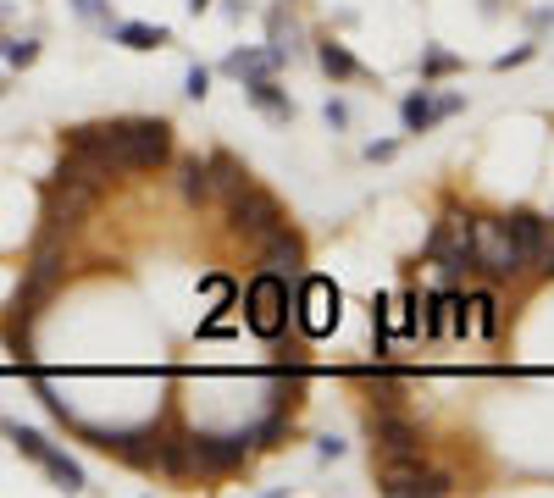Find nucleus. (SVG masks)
Instances as JSON below:
<instances>
[{
  "mask_svg": "<svg viewBox=\"0 0 554 498\" xmlns=\"http://www.w3.org/2000/svg\"><path fill=\"white\" fill-rule=\"evenodd\" d=\"M239 305H244V327H250L261 344H277V338L289 332V316H294V288L272 272H255L250 288L239 294Z\"/></svg>",
  "mask_w": 554,
  "mask_h": 498,
  "instance_id": "obj_1",
  "label": "nucleus"
},
{
  "mask_svg": "<svg viewBox=\"0 0 554 498\" xmlns=\"http://www.w3.org/2000/svg\"><path fill=\"white\" fill-rule=\"evenodd\" d=\"M183 454H189V476H228L255 460L250 427L239 432H183Z\"/></svg>",
  "mask_w": 554,
  "mask_h": 498,
  "instance_id": "obj_2",
  "label": "nucleus"
},
{
  "mask_svg": "<svg viewBox=\"0 0 554 498\" xmlns=\"http://www.w3.org/2000/svg\"><path fill=\"white\" fill-rule=\"evenodd\" d=\"M222 211H228V227L244 238V244H261V238H272L277 227H289V211H283L255 178L244 183V189H233L228 200H222Z\"/></svg>",
  "mask_w": 554,
  "mask_h": 498,
  "instance_id": "obj_3",
  "label": "nucleus"
},
{
  "mask_svg": "<svg viewBox=\"0 0 554 498\" xmlns=\"http://www.w3.org/2000/svg\"><path fill=\"white\" fill-rule=\"evenodd\" d=\"M172 161V122L167 117H128L122 122V178L133 172H156V166Z\"/></svg>",
  "mask_w": 554,
  "mask_h": 498,
  "instance_id": "obj_4",
  "label": "nucleus"
},
{
  "mask_svg": "<svg viewBox=\"0 0 554 498\" xmlns=\"http://www.w3.org/2000/svg\"><path fill=\"white\" fill-rule=\"evenodd\" d=\"M377 493H388V498H444V493H455V476L427 465L422 454L377 460Z\"/></svg>",
  "mask_w": 554,
  "mask_h": 498,
  "instance_id": "obj_5",
  "label": "nucleus"
},
{
  "mask_svg": "<svg viewBox=\"0 0 554 498\" xmlns=\"http://www.w3.org/2000/svg\"><path fill=\"white\" fill-rule=\"evenodd\" d=\"M73 432L84 443H95L100 454H117L122 465H133V471H156L161 427H95V421H84V415H78Z\"/></svg>",
  "mask_w": 554,
  "mask_h": 498,
  "instance_id": "obj_6",
  "label": "nucleus"
},
{
  "mask_svg": "<svg viewBox=\"0 0 554 498\" xmlns=\"http://www.w3.org/2000/svg\"><path fill=\"white\" fill-rule=\"evenodd\" d=\"M338 283L322 272H305L300 283H294V321L305 327V338H327V332L338 327Z\"/></svg>",
  "mask_w": 554,
  "mask_h": 498,
  "instance_id": "obj_7",
  "label": "nucleus"
},
{
  "mask_svg": "<svg viewBox=\"0 0 554 498\" xmlns=\"http://www.w3.org/2000/svg\"><path fill=\"white\" fill-rule=\"evenodd\" d=\"M0 432L17 443V454H28V460L39 465V471L50 476L56 487H67V493H84V465L78 460H67L61 449H50V438L45 432H34V427H17V421H0Z\"/></svg>",
  "mask_w": 554,
  "mask_h": 498,
  "instance_id": "obj_8",
  "label": "nucleus"
},
{
  "mask_svg": "<svg viewBox=\"0 0 554 498\" xmlns=\"http://www.w3.org/2000/svg\"><path fill=\"white\" fill-rule=\"evenodd\" d=\"M100 194L95 189H73V183H39V222H45V233H73L78 222H89V211H95Z\"/></svg>",
  "mask_w": 554,
  "mask_h": 498,
  "instance_id": "obj_9",
  "label": "nucleus"
},
{
  "mask_svg": "<svg viewBox=\"0 0 554 498\" xmlns=\"http://www.w3.org/2000/svg\"><path fill=\"white\" fill-rule=\"evenodd\" d=\"M366 438H372L377 460H405V454H422V427H416L405 410H372V415H366Z\"/></svg>",
  "mask_w": 554,
  "mask_h": 498,
  "instance_id": "obj_10",
  "label": "nucleus"
},
{
  "mask_svg": "<svg viewBox=\"0 0 554 498\" xmlns=\"http://www.w3.org/2000/svg\"><path fill=\"white\" fill-rule=\"evenodd\" d=\"M471 249H477V272L488 277V283H505V277L527 272V261H521V249L510 244V233L494 222H477V233H471Z\"/></svg>",
  "mask_w": 554,
  "mask_h": 498,
  "instance_id": "obj_11",
  "label": "nucleus"
},
{
  "mask_svg": "<svg viewBox=\"0 0 554 498\" xmlns=\"http://www.w3.org/2000/svg\"><path fill=\"white\" fill-rule=\"evenodd\" d=\"M261 272H272V277H283V283H300L305 277V238L294 233V227H277L272 238H261Z\"/></svg>",
  "mask_w": 554,
  "mask_h": 498,
  "instance_id": "obj_12",
  "label": "nucleus"
},
{
  "mask_svg": "<svg viewBox=\"0 0 554 498\" xmlns=\"http://www.w3.org/2000/svg\"><path fill=\"white\" fill-rule=\"evenodd\" d=\"M23 283L45 288V294H56V288L67 283V244H61V233H39L34 238V255H28V266H23Z\"/></svg>",
  "mask_w": 554,
  "mask_h": 498,
  "instance_id": "obj_13",
  "label": "nucleus"
},
{
  "mask_svg": "<svg viewBox=\"0 0 554 498\" xmlns=\"http://www.w3.org/2000/svg\"><path fill=\"white\" fill-rule=\"evenodd\" d=\"M460 106H466L460 95H433V89H416V95L399 100V122H405V133H427V128H438L444 117H455Z\"/></svg>",
  "mask_w": 554,
  "mask_h": 498,
  "instance_id": "obj_14",
  "label": "nucleus"
},
{
  "mask_svg": "<svg viewBox=\"0 0 554 498\" xmlns=\"http://www.w3.org/2000/svg\"><path fill=\"white\" fill-rule=\"evenodd\" d=\"M499 227H505L510 233V244L521 249V261H538V249H543V233H549V216H538V211H527V205H521V211H505L499 216Z\"/></svg>",
  "mask_w": 554,
  "mask_h": 498,
  "instance_id": "obj_15",
  "label": "nucleus"
},
{
  "mask_svg": "<svg viewBox=\"0 0 554 498\" xmlns=\"http://www.w3.org/2000/svg\"><path fill=\"white\" fill-rule=\"evenodd\" d=\"M178 194H183V205H211V200H217L211 166H205L200 155H183V161H178Z\"/></svg>",
  "mask_w": 554,
  "mask_h": 498,
  "instance_id": "obj_16",
  "label": "nucleus"
},
{
  "mask_svg": "<svg viewBox=\"0 0 554 498\" xmlns=\"http://www.w3.org/2000/svg\"><path fill=\"white\" fill-rule=\"evenodd\" d=\"M244 95H250V106H261L272 122H294V100L277 89L272 72H266V78H244Z\"/></svg>",
  "mask_w": 554,
  "mask_h": 498,
  "instance_id": "obj_17",
  "label": "nucleus"
},
{
  "mask_svg": "<svg viewBox=\"0 0 554 498\" xmlns=\"http://www.w3.org/2000/svg\"><path fill=\"white\" fill-rule=\"evenodd\" d=\"M205 166H211V183H217V200H228L233 189H244V183H250V166H244L233 150H211V155H205Z\"/></svg>",
  "mask_w": 554,
  "mask_h": 498,
  "instance_id": "obj_18",
  "label": "nucleus"
},
{
  "mask_svg": "<svg viewBox=\"0 0 554 498\" xmlns=\"http://www.w3.org/2000/svg\"><path fill=\"white\" fill-rule=\"evenodd\" d=\"M111 39L128 45V50H161V45H172V28H161V23H111Z\"/></svg>",
  "mask_w": 554,
  "mask_h": 498,
  "instance_id": "obj_19",
  "label": "nucleus"
},
{
  "mask_svg": "<svg viewBox=\"0 0 554 498\" xmlns=\"http://www.w3.org/2000/svg\"><path fill=\"white\" fill-rule=\"evenodd\" d=\"M499 327H505V321H499V294H494V288H477V294H471V332L494 344Z\"/></svg>",
  "mask_w": 554,
  "mask_h": 498,
  "instance_id": "obj_20",
  "label": "nucleus"
},
{
  "mask_svg": "<svg viewBox=\"0 0 554 498\" xmlns=\"http://www.w3.org/2000/svg\"><path fill=\"white\" fill-rule=\"evenodd\" d=\"M316 61H322V72H327V78H338V83L361 78V61L350 56V45H338V39H322V45H316Z\"/></svg>",
  "mask_w": 554,
  "mask_h": 498,
  "instance_id": "obj_21",
  "label": "nucleus"
},
{
  "mask_svg": "<svg viewBox=\"0 0 554 498\" xmlns=\"http://www.w3.org/2000/svg\"><path fill=\"white\" fill-rule=\"evenodd\" d=\"M283 61L272 56V50H233L228 61H222V72L228 78H266V72H277Z\"/></svg>",
  "mask_w": 554,
  "mask_h": 498,
  "instance_id": "obj_22",
  "label": "nucleus"
},
{
  "mask_svg": "<svg viewBox=\"0 0 554 498\" xmlns=\"http://www.w3.org/2000/svg\"><path fill=\"white\" fill-rule=\"evenodd\" d=\"M416 310H422V338H449V288H433Z\"/></svg>",
  "mask_w": 554,
  "mask_h": 498,
  "instance_id": "obj_23",
  "label": "nucleus"
},
{
  "mask_svg": "<svg viewBox=\"0 0 554 498\" xmlns=\"http://www.w3.org/2000/svg\"><path fill=\"white\" fill-rule=\"evenodd\" d=\"M289 427H294V415H289V410H266L261 421L250 427V438H255V449H277V443L289 438Z\"/></svg>",
  "mask_w": 554,
  "mask_h": 498,
  "instance_id": "obj_24",
  "label": "nucleus"
},
{
  "mask_svg": "<svg viewBox=\"0 0 554 498\" xmlns=\"http://www.w3.org/2000/svg\"><path fill=\"white\" fill-rule=\"evenodd\" d=\"M28 377H34V393H39V404H45V410H50V415H56L61 427H78V410H73V404L61 399V393H56V388H50V382H45V377H39V371H34V366H28Z\"/></svg>",
  "mask_w": 554,
  "mask_h": 498,
  "instance_id": "obj_25",
  "label": "nucleus"
},
{
  "mask_svg": "<svg viewBox=\"0 0 554 498\" xmlns=\"http://www.w3.org/2000/svg\"><path fill=\"white\" fill-rule=\"evenodd\" d=\"M266 28H272V56L277 61H289L294 50H300V45H294V39H300V28H294L283 12H272V23H266Z\"/></svg>",
  "mask_w": 554,
  "mask_h": 498,
  "instance_id": "obj_26",
  "label": "nucleus"
},
{
  "mask_svg": "<svg viewBox=\"0 0 554 498\" xmlns=\"http://www.w3.org/2000/svg\"><path fill=\"white\" fill-rule=\"evenodd\" d=\"M388 332H394V321H388V299H372V355L388 360Z\"/></svg>",
  "mask_w": 554,
  "mask_h": 498,
  "instance_id": "obj_27",
  "label": "nucleus"
},
{
  "mask_svg": "<svg viewBox=\"0 0 554 498\" xmlns=\"http://www.w3.org/2000/svg\"><path fill=\"white\" fill-rule=\"evenodd\" d=\"M449 338H471V294L449 288Z\"/></svg>",
  "mask_w": 554,
  "mask_h": 498,
  "instance_id": "obj_28",
  "label": "nucleus"
},
{
  "mask_svg": "<svg viewBox=\"0 0 554 498\" xmlns=\"http://www.w3.org/2000/svg\"><path fill=\"white\" fill-rule=\"evenodd\" d=\"M455 67H460V56H449V50H438V45L422 50V78H449Z\"/></svg>",
  "mask_w": 554,
  "mask_h": 498,
  "instance_id": "obj_29",
  "label": "nucleus"
},
{
  "mask_svg": "<svg viewBox=\"0 0 554 498\" xmlns=\"http://www.w3.org/2000/svg\"><path fill=\"white\" fill-rule=\"evenodd\" d=\"M0 56L12 61V67H34V61H39V39H0Z\"/></svg>",
  "mask_w": 554,
  "mask_h": 498,
  "instance_id": "obj_30",
  "label": "nucleus"
},
{
  "mask_svg": "<svg viewBox=\"0 0 554 498\" xmlns=\"http://www.w3.org/2000/svg\"><path fill=\"white\" fill-rule=\"evenodd\" d=\"M183 95H189V100H205V95H211V67H189V78H183Z\"/></svg>",
  "mask_w": 554,
  "mask_h": 498,
  "instance_id": "obj_31",
  "label": "nucleus"
},
{
  "mask_svg": "<svg viewBox=\"0 0 554 498\" xmlns=\"http://www.w3.org/2000/svg\"><path fill=\"white\" fill-rule=\"evenodd\" d=\"M532 56H538V45H516V50H510V56H499L494 67H499V72H510V67H527Z\"/></svg>",
  "mask_w": 554,
  "mask_h": 498,
  "instance_id": "obj_32",
  "label": "nucleus"
},
{
  "mask_svg": "<svg viewBox=\"0 0 554 498\" xmlns=\"http://www.w3.org/2000/svg\"><path fill=\"white\" fill-rule=\"evenodd\" d=\"M532 272L554 277V227H549V233H543V249H538V261H532Z\"/></svg>",
  "mask_w": 554,
  "mask_h": 498,
  "instance_id": "obj_33",
  "label": "nucleus"
},
{
  "mask_svg": "<svg viewBox=\"0 0 554 498\" xmlns=\"http://www.w3.org/2000/svg\"><path fill=\"white\" fill-rule=\"evenodd\" d=\"M322 117H327V128H350V106H344V100H327Z\"/></svg>",
  "mask_w": 554,
  "mask_h": 498,
  "instance_id": "obj_34",
  "label": "nucleus"
},
{
  "mask_svg": "<svg viewBox=\"0 0 554 498\" xmlns=\"http://www.w3.org/2000/svg\"><path fill=\"white\" fill-rule=\"evenodd\" d=\"M73 6H78L84 17H95V23H106V28H111V17H106V0H73Z\"/></svg>",
  "mask_w": 554,
  "mask_h": 498,
  "instance_id": "obj_35",
  "label": "nucleus"
},
{
  "mask_svg": "<svg viewBox=\"0 0 554 498\" xmlns=\"http://www.w3.org/2000/svg\"><path fill=\"white\" fill-rule=\"evenodd\" d=\"M399 155V144L394 139H383V144H366V161H394Z\"/></svg>",
  "mask_w": 554,
  "mask_h": 498,
  "instance_id": "obj_36",
  "label": "nucleus"
},
{
  "mask_svg": "<svg viewBox=\"0 0 554 498\" xmlns=\"http://www.w3.org/2000/svg\"><path fill=\"white\" fill-rule=\"evenodd\" d=\"M316 454H322V460H344V443L327 432V438H316Z\"/></svg>",
  "mask_w": 554,
  "mask_h": 498,
  "instance_id": "obj_37",
  "label": "nucleus"
},
{
  "mask_svg": "<svg viewBox=\"0 0 554 498\" xmlns=\"http://www.w3.org/2000/svg\"><path fill=\"white\" fill-rule=\"evenodd\" d=\"M205 6H211V0H189V12H194V17H200V12H205Z\"/></svg>",
  "mask_w": 554,
  "mask_h": 498,
  "instance_id": "obj_38",
  "label": "nucleus"
}]
</instances>
